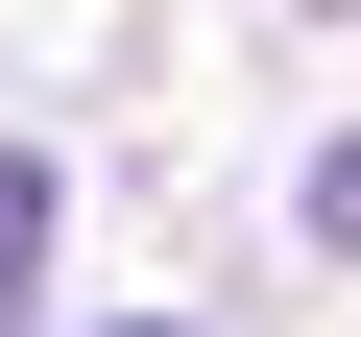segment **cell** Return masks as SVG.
I'll use <instances>...</instances> for the list:
<instances>
[{
    "label": "cell",
    "mask_w": 361,
    "mask_h": 337,
    "mask_svg": "<svg viewBox=\"0 0 361 337\" xmlns=\"http://www.w3.org/2000/svg\"><path fill=\"white\" fill-rule=\"evenodd\" d=\"M313 25H361V0H313Z\"/></svg>",
    "instance_id": "277c9868"
},
{
    "label": "cell",
    "mask_w": 361,
    "mask_h": 337,
    "mask_svg": "<svg viewBox=\"0 0 361 337\" xmlns=\"http://www.w3.org/2000/svg\"><path fill=\"white\" fill-rule=\"evenodd\" d=\"M313 241H337V265H361V121H337V145H313Z\"/></svg>",
    "instance_id": "7a4b0ae2"
},
{
    "label": "cell",
    "mask_w": 361,
    "mask_h": 337,
    "mask_svg": "<svg viewBox=\"0 0 361 337\" xmlns=\"http://www.w3.org/2000/svg\"><path fill=\"white\" fill-rule=\"evenodd\" d=\"M25 289H49V168L0 145V337H25Z\"/></svg>",
    "instance_id": "6da1fadb"
},
{
    "label": "cell",
    "mask_w": 361,
    "mask_h": 337,
    "mask_svg": "<svg viewBox=\"0 0 361 337\" xmlns=\"http://www.w3.org/2000/svg\"><path fill=\"white\" fill-rule=\"evenodd\" d=\"M97 337H193V313H97Z\"/></svg>",
    "instance_id": "3957f363"
}]
</instances>
